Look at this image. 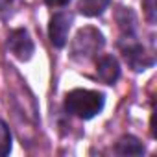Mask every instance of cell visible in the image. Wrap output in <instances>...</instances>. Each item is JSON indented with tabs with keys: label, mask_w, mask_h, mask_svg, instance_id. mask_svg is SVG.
Masks as SVG:
<instances>
[{
	"label": "cell",
	"mask_w": 157,
	"mask_h": 157,
	"mask_svg": "<svg viewBox=\"0 0 157 157\" xmlns=\"http://www.w3.org/2000/svg\"><path fill=\"white\" fill-rule=\"evenodd\" d=\"M104 94L98 91H89V89H74L65 96V109L67 113L89 120L96 117L104 109Z\"/></svg>",
	"instance_id": "1"
},
{
	"label": "cell",
	"mask_w": 157,
	"mask_h": 157,
	"mask_svg": "<svg viewBox=\"0 0 157 157\" xmlns=\"http://www.w3.org/2000/svg\"><path fill=\"white\" fill-rule=\"evenodd\" d=\"M102 46H104V35L96 28L87 26V28H82L76 33L72 46H70V52H72L74 59L87 61V59L94 57L102 50Z\"/></svg>",
	"instance_id": "2"
},
{
	"label": "cell",
	"mask_w": 157,
	"mask_h": 157,
	"mask_svg": "<svg viewBox=\"0 0 157 157\" xmlns=\"http://www.w3.org/2000/svg\"><path fill=\"white\" fill-rule=\"evenodd\" d=\"M126 41H128L126 46L120 44V48H122V56H124L126 63H128L135 72H142V70H146L148 67L153 65V57H151V54H148L146 48H144L142 44L131 41V37L126 39Z\"/></svg>",
	"instance_id": "3"
},
{
	"label": "cell",
	"mask_w": 157,
	"mask_h": 157,
	"mask_svg": "<svg viewBox=\"0 0 157 157\" xmlns=\"http://www.w3.org/2000/svg\"><path fill=\"white\" fill-rule=\"evenodd\" d=\"M8 48L17 59L28 61L33 54V41L30 39V33L24 28H17L8 37Z\"/></svg>",
	"instance_id": "4"
},
{
	"label": "cell",
	"mask_w": 157,
	"mask_h": 157,
	"mask_svg": "<svg viewBox=\"0 0 157 157\" xmlns=\"http://www.w3.org/2000/svg\"><path fill=\"white\" fill-rule=\"evenodd\" d=\"M70 26H72V15L70 13H56L50 19L48 35H50V41L56 48H63L67 44Z\"/></svg>",
	"instance_id": "5"
},
{
	"label": "cell",
	"mask_w": 157,
	"mask_h": 157,
	"mask_svg": "<svg viewBox=\"0 0 157 157\" xmlns=\"http://www.w3.org/2000/svg\"><path fill=\"white\" fill-rule=\"evenodd\" d=\"M96 76L105 85H113L120 76V65L113 56H102L96 61Z\"/></svg>",
	"instance_id": "6"
},
{
	"label": "cell",
	"mask_w": 157,
	"mask_h": 157,
	"mask_svg": "<svg viewBox=\"0 0 157 157\" xmlns=\"http://www.w3.org/2000/svg\"><path fill=\"white\" fill-rule=\"evenodd\" d=\"M115 151L118 155H128V157H131V155H142L144 153V146L133 135H124L115 144Z\"/></svg>",
	"instance_id": "7"
},
{
	"label": "cell",
	"mask_w": 157,
	"mask_h": 157,
	"mask_svg": "<svg viewBox=\"0 0 157 157\" xmlns=\"http://www.w3.org/2000/svg\"><path fill=\"white\" fill-rule=\"evenodd\" d=\"M109 6V0H80L78 2V10L85 17H98L105 11Z\"/></svg>",
	"instance_id": "8"
},
{
	"label": "cell",
	"mask_w": 157,
	"mask_h": 157,
	"mask_svg": "<svg viewBox=\"0 0 157 157\" xmlns=\"http://www.w3.org/2000/svg\"><path fill=\"white\" fill-rule=\"evenodd\" d=\"M11 151V133L6 122L0 120V157H4Z\"/></svg>",
	"instance_id": "9"
},
{
	"label": "cell",
	"mask_w": 157,
	"mask_h": 157,
	"mask_svg": "<svg viewBox=\"0 0 157 157\" xmlns=\"http://www.w3.org/2000/svg\"><path fill=\"white\" fill-rule=\"evenodd\" d=\"M142 8H144V15H146L148 22H150V24H155V15H157L155 0H144V2H142Z\"/></svg>",
	"instance_id": "10"
},
{
	"label": "cell",
	"mask_w": 157,
	"mask_h": 157,
	"mask_svg": "<svg viewBox=\"0 0 157 157\" xmlns=\"http://www.w3.org/2000/svg\"><path fill=\"white\" fill-rule=\"evenodd\" d=\"M44 2L48 6H52V8H61V6H67L70 0H44Z\"/></svg>",
	"instance_id": "11"
}]
</instances>
